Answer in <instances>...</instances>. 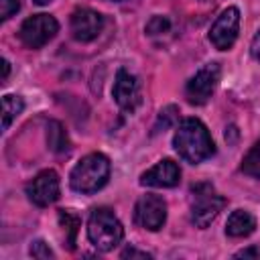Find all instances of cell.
Segmentation results:
<instances>
[{"mask_svg": "<svg viewBox=\"0 0 260 260\" xmlns=\"http://www.w3.org/2000/svg\"><path fill=\"white\" fill-rule=\"evenodd\" d=\"M173 146L179 156L191 165H197L215 152V144L199 118H185L179 122L173 136Z\"/></svg>", "mask_w": 260, "mask_h": 260, "instance_id": "obj_1", "label": "cell"}, {"mask_svg": "<svg viewBox=\"0 0 260 260\" xmlns=\"http://www.w3.org/2000/svg\"><path fill=\"white\" fill-rule=\"evenodd\" d=\"M110 179V158L102 152L85 154L71 171L69 185L77 193H95Z\"/></svg>", "mask_w": 260, "mask_h": 260, "instance_id": "obj_2", "label": "cell"}, {"mask_svg": "<svg viewBox=\"0 0 260 260\" xmlns=\"http://www.w3.org/2000/svg\"><path fill=\"white\" fill-rule=\"evenodd\" d=\"M87 238L98 250L108 252L122 242L124 228L110 207H95L87 219Z\"/></svg>", "mask_w": 260, "mask_h": 260, "instance_id": "obj_3", "label": "cell"}, {"mask_svg": "<svg viewBox=\"0 0 260 260\" xmlns=\"http://www.w3.org/2000/svg\"><path fill=\"white\" fill-rule=\"evenodd\" d=\"M191 195H193V201H191V221L197 225V228H207L215 217L217 213L225 207V197L217 195L215 189L209 185V183H197L191 187Z\"/></svg>", "mask_w": 260, "mask_h": 260, "instance_id": "obj_4", "label": "cell"}, {"mask_svg": "<svg viewBox=\"0 0 260 260\" xmlns=\"http://www.w3.org/2000/svg\"><path fill=\"white\" fill-rule=\"evenodd\" d=\"M59 30V22L51 16V14H32L28 16L18 30L20 41L28 47V49H41L43 45H47Z\"/></svg>", "mask_w": 260, "mask_h": 260, "instance_id": "obj_5", "label": "cell"}, {"mask_svg": "<svg viewBox=\"0 0 260 260\" xmlns=\"http://www.w3.org/2000/svg\"><path fill=\"white\" fill-rule=\"evenodd\" d=\"M219 65L217 63H207V65H203L189 81H187V87H185V95H187V100H189V104H195V106H201V104H205L209 98H211V93H213V89H215V85H217V81H219Z\"/></svg>", "mask_w": 260, "mask_h": 260, "instance_id": "obj_6", "label": "cell"}, {"mask_svg": "<svg viewBox=\"0 0 260 260\" xmlns=\"http://www.w3.org/2000/svg\"><path fill=\"white\" fill-rule=\"evenodd\" d=\"M61 193V183L59 175L53 169L41 171L30 183H26V195L37 207H47L59 199Z\"/></svg>", "mask_w": 260, "mask_h": 260, "instance_id": "obj_7", "label": "cell"}, {"mask_svg": "<svg viewBox=\"0 0 260 260\" xmlns=\"http://www.w3.org/2000/svg\"><path fill=\"white\" fill-rule=\"evenodd\" d=\"M134 221L150 232H156L167 221V203L158 195H142L134 205Z\"/></svg>", "mask_w": 260, "mask_h": 260, "instance_id": "obj_8", "label": "cell"}, {"mask_svg": "<svg viewBox=\"0 0 260 260\" xmlns=\"http://www.w3.org/2000/svg\"><path fill=\"white\" fill-rule=\"evenodd\" d=\"M238 28H240V10L236 6H230L211 24L209 30L211 45L219 51H228L238 39Z\"/></svg>", "mask_w": 260, "mask_h": 260, "instance_id": "obj_9", "label": "cell"}, {"mask_svg": "<svg viewBox=\"0 0 260 260\" xmlns=\"http://www.w3.org/2000/svg\"><path fill=\"white\" fill-rule=\"evenodd\" d=\"M112 95L124 112L132 114L142 102V89H140L138 77L126 69H118L116 79H114V87H112Z\"/></svg>", "mask_w": 260, "mask_h": 260, "instance_id": "obj_10", "label": "cell"}, {"mask_svg": "<svg viewBox=\"0 0 260 260\" xmlns=\"http://www.w3.org/2000/svg\"><path fill=\"white\" fill-rule=\"evenodd\" d=\"M71 35L79 43L93 41L104 28V16L91 8H75L71 14Z\"/></svg>", "mask_w": 260, "mask_h": 260, "instance_id": "obj_11", "label": "cell"}, {"mask_svg": "<svg viewBox=\"0 0 260 260\" xmlns=\"http://www.w3.org/2000/svg\"><path fill=\"white\" fill-rule=\"evenodd\" d=\"M179 181H181V169L171 158L158 160L140 177V185L144 187H175L179 185Z\"/></svg>", "mask_w": 260, "mask_h": 260, "instance_id": "obj_12", "label": "cell"}, {"mask_svg": "<svg viewBox=\"0 0 260 260\" xmlns=\"http://www.w3.org/2000/svg\"><path fill=\"white\" fill-rule=\"evenodd\" d=\"M256 230V217L246 209H236L230 213L225 223V234L230 238H246Z\"/></svg>", "mask_w": 260, "mask_h": 260, "instance_id": "obj_13", "label": "cell"}, {"mask_svg": "<svg viewBox=\"0 0 260 260\" xmlns=\"http://www.w3.org/2000/svg\"><path fill=\"white\" fill-rule=\"evenodd\" d=\"M47 144H49V148H51L55 154H65V152H69V148H71L69 136H67V132H65V128H63L61 122L51 120V122L47 124Z\"/></svg>", "mask_w": 260, "mask_h": 260, "instance_id": "obj_14", "label": "cell"}, {"mask_svg": "<svg viewBox=\"0 0 260 260\" xmlns=\"http://www.w3.org/2000/svg\"><path fill=\"white\" fill-rule=\"evenodd\" d=\"M59 223L65 232V244L69 250H75V240H77V232L81 228V217L73 211V209H59L57 211Z\"/></svg>", "mask_w": 260, "mask_h": 260, "instance_id": "obj_15", "label": "cell"}, {"mask_svg": "<svg viewBox=\"0 0 260 260\" xmlns=\"http://www.w3.org/2000/svg\"><path fill=\"white\" fill-rule=\"evenodd\" d=\"M24 110V102L20 95H12L6 93L2 98V130H8V126L12 124V120Z\"/></svg>", "mask_w": 260, "mask_h": 260, "instance_id": "obj_16", "label": "cell"}, {"mask_svg": "<svg viewBox=\"0 0 260 260\" xmlns=\"http://www.w3.org/2000/svg\"><path fill=\"white\" fill-rule=\"evenodd\" d=\"M242 171L250 177L260 179V138L254 142V146L246 152L244 160H242Z\"/></svg>", "mask_w": 260, "mask_h": 260, "instance_id": "obj_17", "label": "cell"}, {"mask_svg": "<svg viewBox=\"0 0 260 260\" xmlns=\"http://www.w3.org/2000/svg\"><path fill=\"white\" fill-rule=\"evenodd\" d=\"M179 118V108L177 106H165L160 112H158V118L152 126V134H158V132H165L167 128H171Z\"/></svg>", "mask_w": 260, "mask_h": 260, "instance_id": "obj_18", "label": "cell"}, {"mask_svg": "<svg viewBox=\"0 0 260 260\" xmlns=\"http://www.w3.org/2000/svg\"><path fill=\"white\" fill-rule=\"evenodd\" d=\"M171 28V20L167 16H160V14H154L150 16V20L146 22V35L150 37H156V35H162Z\"/></svg>", "mask_w": 260, "mask_h": 260, "instance_id": "obj_19", "label": "cell"}, {"mask_svg": "<svg viewBox=\"0 0 260 260\" xmlns=\"http://www.w3.org/2000/svg\"><path fill=\"white\" fill-rule=\"evenodd\" d=\"M28 254H30L32 258H53V256H55L53 250L49 248V244H45L43 240H35V242L30 244V248H28Z\"/></svg>", "mask_w": 260, "mask_h": 260, "instance_id": "obj_20", "label": "cell"}, {"mask_svg": "<svg viewBox=\"0 0 260 260\" xmlns=\"http://www.w3.org/2000/svg\"><path fill=\"white\" fill-rule=\"evenodd\" d=\"M20 8V2L18 0H0V18L2 20H8L12 14H16Z\"/></svg>", "mask_w": 260, "mask_h": 260, "instance_id": "obj_21", "label": "cell"}, {"mask_svg": "<svg viewBox=\"0 0 260 260\" xmlns=\"http://www.w3.org/2000/svg\"><path fill=\"white\" fill-rule=\"evenodd\" d=\"M120 258H150V254H148V252H142V250H136V248L130 246V248L122 250Z\"/></svg>", "mask_w": 260, "mask_h": 260, "instance_id": "obj_22", "label": "cell"}, {"mask_svg": "<svg viewBox=\"0 0 260 260\" xmlns=\"http://www.w3.org/2000/svg\"><path fill=\"white\" fill-rule=\"evenodd\" d=\"M250 53H252V57L260 63V30L254 35V39H252V45H250Z\"/></svg>", "mask_w": 260, "mask_h": 260, "instance_id": "obj_23", "label": "cell"}, {"mask_svg": "<svg viewBox=\"0 0 260 260\" xmlns=\"http://www.w3.org/2000/svg\"><path fill=\"white\" fill-rule=\"evenodd\" d=\"M236 258H260V248H246V250H240L236 252Z\"/></svg>", "mask_w": 260, "mask_h": 260, "instance_id": "obj_24", "label": "cell"}, {"mask_svg": "<svg viewBox=\"0 0 260 260\" xmlns=\"http://www.w3.org/2000/svg\"><path fill=\"white\" fill-rule=\"evenodd\" d=\"M8 73H10V63L6 59H2V83L8 79Z\"/></svg>", "mask_w": 260, "mask_h": 260, "instance_id": "obj_25", "label": "cell"}, {"mask_svg": "<svg viewBox=\"0 0 260 260\" xmlns=\"http://www.w3.org/2000/svg\"><path fill=\"white\" fill-rule=\"evenodd\" d=\"M35 2H37V4H41V6H43V4H49V2H51V0H35Z\"/></svg>", "mask_w": 260, "mask_h": 260, "instance_id": "obj_26", "label": "cell"}, {"mask_svg": "<svg viewBox=\"0 0 260 260\" xmlns=\"http://www.w3.org/2000/svg\"><path fill=\"white\" fill-rule=\"evenodd\" d=\"M112 2H122V0H112Z\"/></svg>", "mask_w": 260, "mask_h": 260, "instance_id": "obj_27", "label": "cell"}, {"mask_svg": "<svg viewBox=\"0 0 260 260\" xmlns=\"http://www.w3.org/2000/svg\"><path fill=\"white\" fill-rule=\"evenodd\" d=\"M203 2H207V0H203Z\"/></svg>", "mask_w": 260, "mask_h": 260, "instance_id": "obj_28", "label": "cell"}]
</instances>
